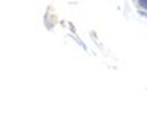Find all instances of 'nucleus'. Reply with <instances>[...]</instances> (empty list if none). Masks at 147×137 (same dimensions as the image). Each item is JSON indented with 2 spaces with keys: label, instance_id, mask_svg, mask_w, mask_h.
Wrapping results in <instances>:
<instances>
[{
  "label": "nucleus",
  "instance_id": "nucleus-1",
  "mask_svg": "<svg viewBox=\"0 0 147 137\" xmlns=\"http://www.w3.org/2000/svg\"><path fill=\"white\" fill-rule=\"evenodd\" d=\"M138 3H139V7H141V8L147 10V0H138Z\"/></svg>",
  "mask_w": 147,
  "mask_h": 137
}]
</instances>
